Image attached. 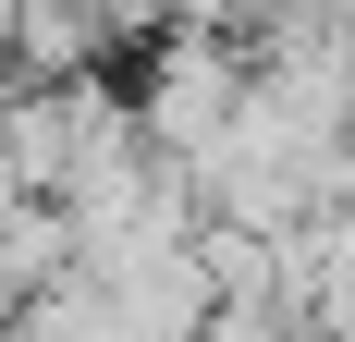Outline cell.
Segmentation results:
<instances>
[{
    "instance_id": "1",
    "label": "cell",
    "mask_w": 355,
    "mask_h": 342,
    "mask_svg": "<svg viewBox=\"0 0 355 342\" xmlns=\"http://www.w3.org/2000/svg\"><path fill=\"white\" fill-rule=\"evenodd\" d=\"M331 208L355 220V135H343V159H331Z\"/></svg>"
}]
</instances>
